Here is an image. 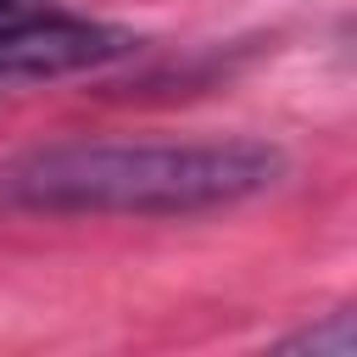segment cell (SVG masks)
<instances>
[{
  "mask_svg": "<svg viewBox=\"0 0 357 357\" xmlns=\"http://www.w3.org/2000/svg\"><path fill=\"white\" fill-rule=\"evenodd\" d=\"M268 139H61L0 162V201L28 212H212L279 184Z\"/></svg>",
  "mask_w": 357,
  "mask_h": 357,
  "instance_id": "obj_1",
  "label": "cell"
},
{
  "mask_svg": "<svg viewBox=\"0 0 357 357\" xmlns=\"http://www.w3.org/2000/svg\"><path fill=\"white\" fill-rule=\"evenodd\" d=\"M128 50H134V33L112 28V22H89V17H28L22 22V17H11V22H0V95L106 67Z\"/></svg>",
  "mask_w": 357,
  "mask_h": 357,
  "instance_id": "obj_2",
  "label": "cell"
},
{
  "mask_svg": "<svg viewBox=\"0 0 357 357\" xmlns=\"http://www.w3.org/2000/svg\"><path fill=\"white\" fill-rule=\"evenodd\" d=\"M284 351H329V357H351L357 335H351V312H335L324 329H307L296 340H284Z\"/></svg>",
  "mask_w": 357,
  "mask_h": 357,
  "instance_id": "obj_3",
  "label": "cell"
},
{
  "mask_svg": "<svg viewBox=\"0 0 357 357\" xmlns=\"http://www.w3.org/2000/svg\"><path fill=\"white\" fill-rule=\"evenodd\" d=\"M28 11V0H0V22H11V17H22Z\"/></svg>",
  "mask_w": 357,
  "mask_h": 357,
  "instance_id": "obj_4",
  "label": "cell"
}]
</instances>
